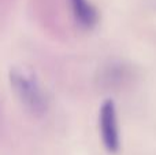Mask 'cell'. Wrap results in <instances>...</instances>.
<instances>
[{"instance_id":"cell-1","label":"cell","mask_w":156,"mask_h":155,"mask_svg":"<svg viewBox=\"0 0 156 155\" xmlns=\"http://www.w3.org/2000/svg\"><path fill=\"white\" fill-rule=\"evenodd\" d=\"M10 82L23 107L33 115H43L48 109V99L38 78L30 69L15 66L10 70Z\"/></svg>"},{"instance_id":"cell-3","label":"cell","mask_w":156,"mask_h":155,"mask_svg":"<svg viewBox=\"0 0 156 155\" xmlns=\"http://www.w3.org/2000/svg\"><path fill=\"white\" fill-rule=\"evenodd\" d=\"M73 15L80 26L83 29H92L99 21L97 10L89 0H70Z\"/></svg>"},{"instance_id":"cell-2","label":"cell","mask_w":156,"mask_h":155,"mask_svg":"<svg viewBox=\"0 0 156 155\" xmlns=\"http://www.w3.org/2000/svg\"><path fill=\"white\" fill-rule=\"evenodd\" d=\"M100 135L105 150L108 153H116L119 150V132L116 121V109L112 100H105L99 114Z\"/></svg>"}]
</instances>
